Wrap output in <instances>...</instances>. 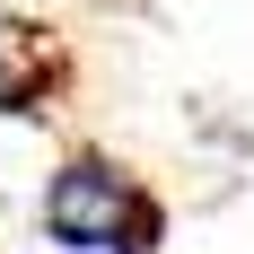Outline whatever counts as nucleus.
Listing matches in <instances>:
<instances>
[{"mask_svg": "<svg viewBox=\"0 0 254 254\" xmlns=\"http://www.w3.org/2000/svg\"><path fill=\"white\" fill-rule=\"evenodd\" d=\"M35 219H44V237L62 254H158L167 246V202L114 149H70L44 176Z\"/></svg>", "mask_w": 254, "mask_h": 254, "instance_id": "1", "label": "nucleus"}, {"mask_svg": "<svg viewBox=\"0 0 254 254\" xmlns=\"http://www.w3.org/2000/svg\"><path fill=\"white\" fill-rule=\"evenodd\" d=\"M53 88H62V53L26 18H0V114H44Z\"/></svg>", "mask_w": 254, "mask_h": 254, "instance_id": "2", "label": "nucleus"}]
</instances>
